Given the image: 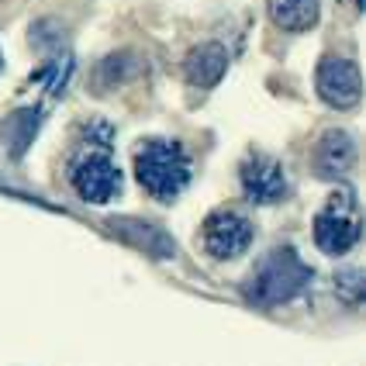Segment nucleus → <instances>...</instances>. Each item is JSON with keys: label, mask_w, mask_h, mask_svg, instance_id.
<instances>
[{"label": "nucleus", "mask_w": 366, "mask_h": 366, "mask_svg": "<svg viewBox=\"0 0 366 366\" xmlns=\"http://www.w3.org/2000/svg\"><path fill=\"white\" fill-rule=\"evenodd\" d=\"M307 284H311V266H307L290 245H284V249H273L263 263H259V269L249 277L245 297L259 307L287 305V301H294Z\"/></svg>", "instance_id": "2"}, {"label": "nucleus", "mask_w": 366, "mask_h": 366, "mask_svg": "<svg viewBox=\"0 0 366 366\" xmlns=\"http://www.w3.org/2000/svg\"><path fill=\"white\" fill-rule=\"evenodd\" d=\"M318 0H269V18L280 31H307L318 24Z\"/></svg>", "instance_id": "11"}, {"label": "nucleus", "mask_w": 366, "mask_h": 366, "mask_svg": "<svg viewBox=\"0 0 366 366\" xmlns=\"http://www.w3.org/2000/svg\"><path fill=\"white\" fill-rule=\"evenodd\" d=\"M242 194L252 204H277L287 194V173L284 166L269 156H249L239 169Z\"/></svg>", "instance_id": "6"}, {"label": "nucleus", "mask_w": 366, "mask_h": 366, "mask_svg": "<svg viewBox=\"0 0 366 366\" xmlns=\"http://www.w3.org/2000/svg\"><path fill=\"white\" fill-rule=\"evenodd\" d=\"M356 163V142L349 132H325L315 145V166L322 177H342Z\"/></svg>", "instance_id": "10"}, {"label": "nucleus", "mask_w": 366, "mask_h": 366, "mask_svg": "<svg viewBox=\"0 0 366 366\" xmlns=\"http://www.w3.org/2000/svg\"><path fill=\"white\" fill-rule=\"evenodd\" d=\"M224 69H228V52H224L218 41H204L197 49H190L187 59H183L187 80L194 83V86H204V90L222 80Z\"/></svg>", "instance_id": "9"}, {"label": "nucleus", "mask_w": 366, "mask_h": 366, "mask_svg": "<svg viewBox=\"0 0 366 366\" xmlns=\"http://www.w3.org/2000/svg\"><path fill=\"white\" fill-rule=\"evenodd\" d=\"M135 177H139V183H142V190L149 197L173 201L190 183V156L183 152L180 142L145 139L135 149Z\"/></svg>", "instance_id": "1"}, {"label": "nucleus", "mask_w": 366, "mask_h": 366, "mask_svg": "<svg viewBox=\"0 0 366 366\" xmlns=\"http://www.w3.org/2000/svg\"><path fill=\"white\" fill-rule=\"evenodd\" d=\"M318 97L339 111L356 107L363 97V76H360V66L352 59L342 56H328L318 66Z\"/></svg>", "instance_id": "5"}, {"label": "nucleus", "mask_w": 366, "mask_h": 366, "mask_svg": "<svg viewBox=\"0 0 366 366\" xmlns=\"http://www.w3.org/2000/svg\"><path fill=\"white\" fill-rule=\"evenodd\" d=\"M201 242L214 259H235L252 245V222L239 211H214L204 222Z\"/></svg>", "instance_id": "4"}, {"label": "nucleus", "mask_w": 366, "mask_h": 366, "mask_svg": "<svg viewBox=\"0 0 366 366\" xmlns=\"http://www.w3.org/2000/svg\"><path fill=\"white\" fill-rule=\"evenodd\" d=\"M69 183L90 204H107L122 190V173L104 149H86L69 166Z\"/></svg>", "instance_id": "3"}, {"label": "nucleus", "mask_w": 366, "mask_h": 366, "mask_svg": "<svg viewBox=\"0 0 366 366\" xmlns=\"http://www.w3.org/2000/svg\"><path fill=\"white\" fill-rule=\"evenodd\" d=\"M107 228H111L118 239H124L128 245L142 249L145 256H152V259H173V256H177V242L166 235L163 228L142 222V218H111Z\"/></svg>", "instance_id": "7"}, {"label": "nucleus", "mask_w": 366, "mask_h": 366, "mask_svg": "<svg viewBox=\"0 0 366 366\" xmlns=\"http://www.w3.org/2000/svg\"><path fill=\"white\" fill-rule=\"evenodd\" d=\"M356 239H360V224L352 222L346 211L328 207L322 214H315V242H318L322 252L342 256V252H349L356 245Z\"/></svg>", "instance_id": "8"}]
</instances>
